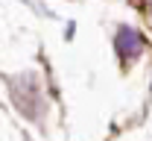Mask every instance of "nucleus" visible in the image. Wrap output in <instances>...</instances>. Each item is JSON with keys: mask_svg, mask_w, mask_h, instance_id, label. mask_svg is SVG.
Listing matches in <instances>:
<instances>
[{"mask_svg": "<svg viewBox=\"0 0 152 141\" xmlns=\"http://www.w3.org/2000/svg\"><path fill=\"white\" fill-rule=\"evenodd\" d=\"M140 47H143V38H140L134 30L123 27V30L117 32V53H120L123 59H132V56H137V53H140Z\"/></svg>", "mask_w": 152, "mask_h": 141, "instance_id": "f257e3e1", "label": "nucleus"}]
</instances>
